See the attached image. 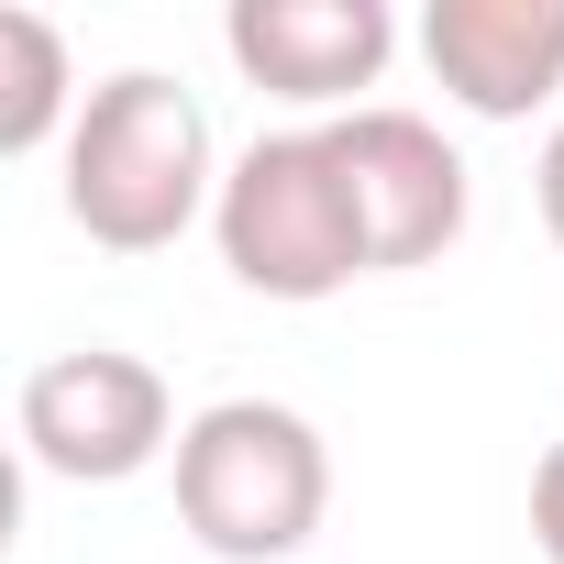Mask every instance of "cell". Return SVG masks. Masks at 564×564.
Wrapping results in <instances>:
<instances>
[{"instance_id": "cell-5", "label": "cell", "mask_w": 564, "mask_h": 564, "mask_svg": "<svg viewBox=\"0 0 564 564\" xmlns=\"http://www.w3.org/2000/svg\"><path fill=\"white\" fill-rule=\"evenodd\" d=\"M333 133V166L355 188V221H366V265L399 276V265H432L465 243V155L443 144V122L399 111V100H366Z\"/></svg>"}, {"instance_id": "cell-4", "label": "cell", "mask_w": 564, "mask_h": 564, "mask_svg": "<svg viewBox=\"0 0 564 564\" xmlns=\"http://www.w3.org/2000/svg\"><path fill=\"white\" fill-rule=\"evenodd\" d=\"M177 399L144 355L122 344H78V355H45L23 377V454L67 487H122L144 465H177Z\"/></svg>"}, {"instance_id": "cell-9", "label": "cell", "mask_w": 564, "mask_h": 564, "mask_svg": "<svg viewBox=\"0 0 564 564\" xmlns=\"http://www.w3.org/2000/svg\"><path fill=\"white\" fill-rule=\"evenodd\" d=\"M531 542H542V564H564V443L531 465Z\"/></svg>"}, {"instance_id": "cell-10", "label": "cell", "mask_w": 564, "mask_h": 564, "mask_svg": "<svg viewBox=\"0 0 564 564\" xmlns=\"http://www.w3.org/2000/svg\"><path fill=\"white\" fill-rule=\"evenodd\" d=\"M531 188H542V232L564 243V122L542 133V166H531Z\"/></svg>"}, {"instance_id": "cell-8", "label": "cell", "mask_w": 564, "mask_h": 564, "mask_svg": "<svg viewBox=\"0 0 564 564\" xmlns=\"http://www.w3.org/2000/svg\"><path fill=\"white\" fill-rule=\"evenodd\" d=\"M78 78H67V34L45 12H0V155H34L56 133H78Z\"/></svg>"}, {"instance_id": "cell-2", "label": "cell", "mask_w": 564, "mask_h": 564, "mask_svg": "<svg viewBox=\"0 0 564 564\" xmlns=\"http://www.w3.org/2000/svg\"><path fill=\"white\" fill-rule=\"evenodd\" d=\"M333 509V443L289 399H210L177 432V531L221 564H289Z\"/></svg>"}, {"instance_id": "cell-3", "label": "cell", "mask_w": 564, "mask_h": 564, "mask_svg": "<svg viewBox=\"0 0 564 564\" xmlns=\"http://www.w3.org/2000/svg\"><path fill=\"white\" fill-rule=\"evenodd\" d=\"M210 243L221 265L243 276L254 300H333L355 289L366 265V221H355V188L333 166V133H254L232 166H221V199H210Z\"/></svg>"}, {"instance_id": "cell-1", "label": "cell", "mask_w": 564, "mask_h": 564, "mask_svg": "<svg viewBox=\"0 0 564 564\" xmlns=\"http://www.w3.org/2000/svg\"><path fill=\"white\" fill-rule=\"evenodd\" d=\"M210 199H221V166H210L199 89H177L166 67L100 78L67 133V221L111 254H166Z\"/></svg>"}, {"instance_id": "cell-6", "label": "cell", "mask_w": 564, "mask_h": 564, "mask_svg": "<svg viewBox=\"0 0 564 564\" xmlns=\"http://www.w3.org/2000/svg\"><path fill=\"white\" fill-rule=\"evenodd\" d=\"M221 45H232V67H243L254 89L344 122V111H366L355 89L388 78L399 12H388V0H232V12H221Z\"/></svg>"}, {"instance_id": "cell-7", "label": "cell", "mask_w": 564, "mask_h": 564, "mask_svg": "<svg viewBox=\"0 0 564 564\" xmlns=\"http://www.w3.org/2000/svg\"><path fill=\"white\" fill-rule=\"evenodd\" d=\"M421 56L476 122H531L564 89V0H432Z\"/></svg>"}]
</instances>
